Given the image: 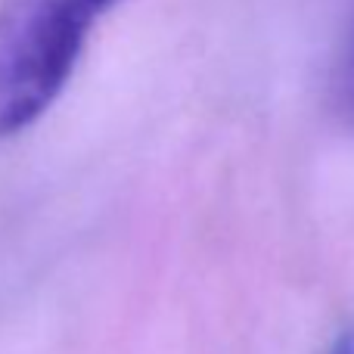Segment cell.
<instances>
[{
    "instance_id": "2",
    "label": "cell",
    "mask_w": 354,
    "mask_h": 354,
    "mask_svg": "<svg viewBox=\"0 0 354 354\" xmlns=\"http://www.w3.org/2000/svg\"><path fill=\"white\" fill-rule=\"evenodd\" d=\"M336 106H339V115L354 128V28L348 35L342 47V56H339V66H336Z\"/></svg>"
},
{
    "instance_id": "1",
    "label": "cell",
    "mask_w": 354,
    "mask_h": 354,
    "mask_svg": "<svg viewBox=\"0 0 354 354\" xmlns=\"http://www.w3.org/2000/svg\"><path fill=\"white\" fill-rule=\"evenodd\" d=\"M100 16L97 0H0V140L59 100Z\"/></svg>"
},
{
    "instance_id": "4",
    "label": "cell",
    "mask_w": 354,
    "mask_h": 354,
    "mask_svg": "<svg viewBox=\"0 0 354 354\" xmlns=\"http://www.w3.org/2000/svg\"><path fill=\"white\" fill-rule=\"evenodd\" d=\"M97 3H100V10H103V12H109V10H112V6L124 3V0H97Z\"/></svg>"
},
{
    "instance_id": "3",
    "label": "cell",
    "mask_w": 354,
    "mask_h": 354,
    "mask_svg": "<svg viewBox=\"0 0 354 354\" xmlns=\"http://www.w3.org/2000/svg\"><path fill=\"white\" fill-rule=\"evenodd\" d=\"M320 354H354V326H348V330H342L336 339H333L330 345H326Z\"/></svg>"
}]
</instances>
